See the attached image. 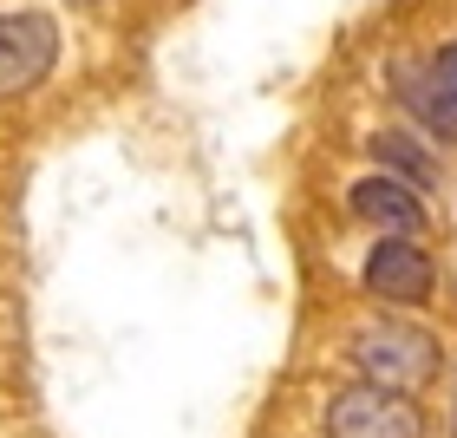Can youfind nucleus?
Wrapping results in <instances>:
<instances>
[{"instance_id":"obj_4","label":"nucleus","mask_w":457,"mask_h":438,"mask_svg":"<svg viewBox=\"0 0 457 438\" xmlns=\"http://www.w3.org/2000/svg\"><path fill=\"white\" fill-rule=\"evenodd\" d=\"M360 288L386 307H425L438 295V262H431V248L419 236H379L366 248Z\"/></svg>"},{"instance_id":"obj_9","label":"nucleus","mask_w":457,"mask_h":438,"mask_svg":"<svg viewBox=\"0 0 457 438\" xmlns=\"http://www.w3.org/2000/svg\"><path fill=\"white\" fill-rule=\"evenodd\" d=\"M72 7H98V0H72Z\"/></svg>"},{"instance_id":"obj_5","label":"nucleus","mask_w":457,"mask_h":438,"mask_svg":"<svg viewBox=\"0 0 457 438\" xmlns=\"http://www.w3.org/2000/svg\"><path fill=\"white\" fill-rule=\"evenodd\" d=\"M353 223H366L372 236H425V190H411L405 177L372 171L346 190Z\"/></svg>"},{"instance_id":"obj_6","label":"nucleus","mask_w":457,"mask_h":438,"mask_svg":"<svg viewBox=\"0 0 457 438\" xmlns=\"http://www.w3.org/2000/svg\"><path fill=\"white\" fill-rule=\"evenodd\" d=\"M386 92L399 98V112L419 124L431 144H457V105L445 98V86L431 79L425 59H392L386 66Z\"/></svg>"},{"instance_id":"obj_3","label":"nucleus","mask_w":457,"mask_h":438,"mask_svg":"<svg viewBox=\"0 0 457 438\" xmlns=\"http://www.w3.org/2000/svg\"><path fill=\"white\" fill-rule=\"evenodd\" d=\"M327 438H425V412L411 392L360 380L327 400Z\"/></svg>"},{"instance_id":"obj_7","label":"nucleus","mask_w":457,"mask_h":438,"mask_svg":"<svg viewBox=\"0 0 457 438\" xmlns=\"http://www.w3.org/2000/svg\"><path fill=\"white\" fill-rule=\"evenodd\" d=\"M366 151H372V164H379V171L405 177L411 190H438V183H445V157L425 144V131L386 124V131H372V138H366Z\"/></svg>"},{"instance_id":"obj_8","label":"nucleus","mask_w":457,"mask_h":438,"mask_svg":"<svg viewBox=\"0 0 457 438\" xmlns=\"http://www.w3.org/2000/svg\"><path fill=\"white\" fill-rule=\"evenodd\" d=\"M425 66H431V79H438V86H445V98L457 105V39H445L438 53H425Z\"/></svg>"},{"instance_id":"obj_1","label":"nucleus","mask_w":457,"mask_h":438,"mask_svg":"<svg viewBox=\"0 0 457 438\" xmlns=\"http://www.w3.org/2000/svg\"><path fill=\"white\" fill-rule=\"evenodd\" d=\"M346 360H353V373L372 380V386L425 392L431 380H438V366H445V347H438V333H431V327L405 321V315H372V321L353 327Z\"/></svg>"},{"instance_id":"obj_2","label":"nucleus","mask_w":457,"mask_h":438,"mask_svg":"<svg viewBox=\"0 0 457 438\" xmlns=\"http://www.w3.org/2000/svg\"><path fill=\"white\" fill-rule=\"evenodd\" d=\"M59 20L46 7H0V98H27L59 66Z\"/></svg>"}]
</instances>
